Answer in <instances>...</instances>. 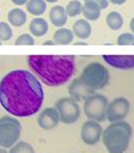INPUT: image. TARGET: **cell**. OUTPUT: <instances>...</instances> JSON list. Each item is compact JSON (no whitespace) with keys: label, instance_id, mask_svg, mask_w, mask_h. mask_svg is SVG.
<instances>
[{"label":"cell","instance_id":"6da1fadb","mask_svg":"<svg viewBox=\"0 0 134 153\" xmlns=\"http://www.w3.org/2000/svg\"><path fill=\"white\" fill-rule=\"evenodd\" d=\"M44 92L34 74L15 69L0 81V105L15 117H29L41 109Z\"/></svg>","mask_w":134,"mask_h":153},{"label":"cell","instance_id":"7a4b0ae2","mask_svg":"<svg viewBox=\"0 0 134 153\" xmlns=\"http://www.w3.org/2000/svg\"><path fill=\"white\" fill-rule=\"evenodd\" d=\"M27 61L39 82L51 87L68 82L75 69V58L71 55H32Z\"/></svg>","mask_w":134,"mask_h":153},{"label":"cell","instance_id":"3957f363","mask_svg":"<svg viewBox=\"0 0 134 153\" xmlns=\"http://www.w3.org/2000/svg\"><path fill=\"white\" fill-rule=\"evenodd\" d=\"M132 137V127L124 120L113 122L102 131L103 145L108 153H124Z\"/></svg>","mask_w":134,"mask_h":153},{"label":"cell","instance_id":"277c9868","mask_svg":"<svg viewBox=\"0 0 134 153\" xmlns=\"http://www.w3.org/2000/svg\"><path fill=\"white\" fill-rule=\"evenodd\" d=\"M82 82L94 92L101 90L109 81V71L104 65L98 62H92L85 66L80 76Z\"/></svg>","mask_w":134,"mask_h":153},{"label":"cell","instance_id":"5b68a950","mask_svg":"<svg viewBox=\"0 0 134 153\" xmlns=\"http://www.w3.org/2000/svg\"><path fill=\"white\" fill-rule=\"evenodd\" d=\"M22 132V124L12 116L0 118V147L10 148L18 143Z\"/></svg>","mask_w":134,"mask_h":153},{"label":"cell","instance_id":"8992f818","mask_svg":"<svg viewBox=\"0 0 134 153\" xmlns=\"http://www.w3.org/2000/svg\"><path fill=\"white\" fill-rule=\"evenodd\" d=\"M108 100L103 94L94 93L84 102V113L89 120L102 122L106 118V108Z\"/></svg>","mask_w":134,"mask_h":153},{"label":"cell","instance_id":"52a82bcc","mask_svg":"<svg viewBox=\"0 0 134 153\" xmlns=\"http://www.w3.org/2000/svg\"><path fill=\"white\" fill-rule=\"evenodd\" d=\"M60 121L64 124H73L80 117V108L77 102L71 97H62L55 103Z\"/></svg>","mask_w":134,"mask_h":153},{"label":"cell","instance_id":"ba28073f","mask_svg":"<svg viewBox=\"0 0 134 153\" xmlns=\"http://www.w3.org/2000/svg\"><path fill=\"white\" fill-rule=\"evenodd\" d=\"M130 111V102L125 97H117L108 102L106 108V119L110 123L124 120Z\"/></svg>","mask_w":134,"mask_h":153},{"label":"cell","instance_id":"9c48e42d","mask_svg":"<svg viewBox=\"0 0 134 153\" xmlns=\"http://www.w3.org/2000/svg\"><path fill=\"white\" fill-rule=\"evenodd\" d=\"M102 134V126L99 122L88 120L82 124L80 129V138L88 146H94L100 141Z\"/></svg>","mask_w":134,"mask_h":153},{"label":"cell","instance_id":"30bf717a","mask_svg":"<svg viewBox=\"0 0 134 153\" xmlns=\"http://www.w3.org/2000/svg\"><path fill=\"white\" fill-rule=\"evenodd\" d=\"M60 118L55 108H46L37 116V124L44 130H51L59 124Z\"/></svg>","mask_w":134,"mask_h":153},{"label":"cell","instance_id":"8fae6325","mask_svg":"<svg viewBox=\"0 0 134 153\" xmlns=\"http://www.w3.org/2000/svg\"><path fill=\"white\" fill-rule=\"evenodd\" d=\"M68 92H69V95H70L69 97L74 100L75 102L85 100L90 95L95 93L93 90H91L84 82H82V80L80 76L79 78H75L74 80L71 82V84L69 85Z\"/></svg>","mask_w":134,"mask_h":153},{"label":"cell","instance_id":"7c38bea8","mask_svg":"<svg viewBox=\"0 0 134 153\" xmlns=\"http://www.w3.org/2000/svg\"><path fill=\"white\" fill-rule=\"evenodd\" d=\"M102 59L115 68L132 69L134 67L133 55H103Z\"/></svg>","mask_w":134,"mask_h":153},{"label":"cell","instance_id":"4fadbf2b","mask_svg":"<svg viewBox=\"0 0 134 153\" xmlns=\"http://www.w3.org/2000/svg\"><path fill=\"white\" fill-rule=\"evenodd\" d=\"M72 33L80 39H87L92 34V26L87 20L80 19L74 22L72 26Z\"/></svg>","mask_w":134,"mask_h":153},{"label":"cell","instance_id":"5bb4252c","mask_svg":"<svg viewBox=\"0 0 134 153\" xmlns=\"http://www.w3.org/2000/svg\"><path fill=\"white\" fill-rule=\"evenodd\" d=\"M67 18L68 16L65 12V8L61 5L53 6L52 10H50V21L54 26H64L67 23Z\"/></svg>","mask_w":134,"mask_h":153},{"label":"cell","instance_id":"9a60e30c","mask_svg":"<svg viewBox=\"0 0 134 153\" xmlns=\"http://www.w3.org/2000/svg\"><path fill=\"white\" fill-rule=\"evenodd\" d=\"M29 30H30L32 35L36 37H41L46 35V32H48L49 24L42 18H35L31 21L30 25H29Z\"/></svg>","mask_w":134,"mask_h":153},{"label":"cell","instance_id":"2e32d148","mask_svg":"<svg viewBox=\"0 0 134 153\" xmlns=\"http://www.w3.org/2000/svg\"><path fill=\"white\" fill-rule=\"evenodd\" d=\"M82 13L84 17L89 21H96L100 18L101 15V8L95 3V2H85L82 8Z\"/></svg>","mask_w":134,"mask_h":153},{"label":"cell","instance_id":"e0dca14e","mask_svg":"<svg viewBox=\"0 0 134 153\" xmlns=\"http://www.w3.org/2000/svg\"><path fill=\"white\" fill-rule=\"evenodd\" d=\"M73 35L72 31L68 28H60L57 29L54 33V42L56 45H69L73 42Z\"/></svg>","mask_w":134,"mask_h":153},{"label":"cell","instance_id":"ac0fdd59","mask_svg":"<svg viewBox=\"0 0 134 153\" xmlns=\"http://www.w3.org/2000/svg\"><path fill=\"white\" fill-rule=\"evenodd\" d=\"M7 19L10 24L15 27H21L26 23L27 15L21 8H13L7 15Z\"/></svg>","mask_w":134,"mask_h":153},{"label":"cell","instance_id":"d6986e66","mask_svg":"<svg viewBox=\"0 0 134 153\" xmlns=\"http://www.w3.org/2000/svg\"><path fill=\"white\" fill-rule=\"evenodd\" d=\"M26 8L31 15L40 16L46 10V2L44 0H28Z\"/></svg>","mask_w":134,"mask_h":153},{"label":"cell","instance_id":"ffe728a7","mask_svg":"<svg viewBox=\"0 0 134 153\" xmlns=\"http://www.w3.org/2000/svg\"><path fill=\"white\" fill-rule=\"evenodd\" d=\"M106 24L111 30L118 31L124 25V20L120 13L110 12L106 16Z\"/></svg>","mask_w":134,"mask_h":153},{"label":"cell","instance_id":"44dd1931","mask_svg":"<svg viewBox=\"0 0 134 153\" xmlns=\"http://www.w3.org/2000/svg\"><path fill=\"white\" fill-rule=\"evenodd\" d=\"M8 153H35V150L31 144L22 141L18 142L13 147H10Z\"/></svg>","mask_w":134,"mask_h":153},{"label":"cell","instance_id":"7402d4cb","mask_svg":"<svg viewBox=\"0 0 134 153\" xmlns=\"http://www.w3.org/2000/svg\"><path fill=\"white\" fill-rule=\"evenodd\" d=\"M82 4L80 3V1L79 0H72L67 4L65 12L67 13V16L69 17H77L82 13Z\"/></svg>","mask_w":134,"mask_h":153},{"label":"cell","instance_id":"603a6c76","mask_svg":"<svg viewBox=\"0 0 134 153\" xmlns=\"http://www.w3.org/2000/svg\"><path fill=\"white\" fill-rule=\"evenodd\" d=\"M13 37V30L5 22H0V42H8Z\"/></svg>","mask_w":134,"mask_h":153},{"label":"cell","instance_id":"cb8c5ba5","mask_svg":"<svg viewBox=\"0 0 134 153\" xmlns=\"http://www.w3.org/2000/svg\"><path fill=\"white\" fill-rule=\"evenodd\" d=\"M119 46H132L134 44V35L133 33L125 32L119 35L117 40Z\"/></svg>","mask_w":134,"mask_h":153},{"label":"cell","instance_id":"d4e9b609","mask_svg":"<svg viewBox=\"0 0 134 153\" xmlns=\"http://www.w3.org/2000/svg\"><path fill=\"white\" fill-rule=\"evenodd\" d=\"M34 37H32L31 34L24 33L21 34L15 40V46H33L34 45Z\"/></svg>","mask_w":134,"mask_h":153},{"label":"cell","instance_id":"484cf974","mask_svg":"<svg viewBox=\"0 0 134 153\" xmlns=\"http://www.w3.org/2000/svg\"><path fill=\"white\" fill-rule=\"evenodd\" d=\"M88 1H91V2H95L98 6L102 10H105L108 6V1L107 0H85V2H88Z\"/></svg>","mask_w":134,"mask_h":153},{"label":"cell","instance_id":"4316f807","mask_svg":"<svg viewBox=\"0 0 134 153\" xmlns=\"http://www.w3.org/2000/svg\"><path fill=\"white\" fill-rule=\"evenodd\" d=\"M107 1L113 4H116V5H121V4H124L127 0H107Z\"/></svg>","mask_w":134,"mask_h":153},{"label":"cell","instance_id":"83f0119b","mask_svg":"<svg viewBox=\"0 0 134 153\" xmlns=\"http://www.w3.org/2000/svg\"><path fill=\"white\" fill-rule=\"evenodd\" d=\"M13 3H15V5H24L28 2V0H12Z\"/></svg>","mask_w":134,"mask_h":153},{"label":"cell","instance_id":"f1b7e54d","mask_svg":"<svg viewBox=\"0 0 134 153\" xmlns=\"http://www.w3.org/2000/svg\"><path fill=\"white\" fill-rule=\"evenodd\" d=\"M48 45H50V46H54V45H56V44L54 42V40H46V42H43V46H48Z\"/></svg>","mask_w":134,"mask_h":153},{"label":"cell","instance_id":"f546056e","mask_svg":"<svg viewBox=\"0 0 134 153\" xmlns=\"http://www.w3.org/2000/svg\"><path fill=\"white\" fill-rule=\"evenodd\" d=\"M133 21H134V19H131V24H130V29H131V31H134V28H133Z\"/></svg>","mask_w":134,"mask_h":153},{"label":"cell","instance_id":"4dcf8cb0","mask_svg":"<svg viewBox=\"0 0 134 153\" xmlns=\"http://www.w3.org/2000/svg\"><path fill=\"white\" fill-rule=\"evenodd\" d=\"M0 153H8V152L6 151V149H4V148L0 147Z\"/></svg>","mask_w":134,"mask_h":153},{"label":"cell","instance_id":"1f68e13d","mask_svg":"<svg viewBox=\"0 0 134 153\" xmlns=\"http://www.w3.org/2000/svg\"><path fill=\"white\" fill-rule=\"evenodd\" d=\"M46 2H49V3H55V2H57L58 0H44Z\"/></svg>","mask_w":134,"mask_h":153},{"label":"cell","instance_id":"d6a6232c","mask_svg":"<svg viewBox=\"0 0 134 153\" xmlns=\"http://www.w3.org/2000/svg\"><path fill=\"white\" fill-rule=\"evenodd\" d=\"M75 45H77V46H79V45H85V46H86V42H75Z\"/></svg>","mask_w":134,"mask_h":153},{"label":"cell","instance_id":"836d02e7","mask_svg":"<svg viewBox=\"0 0 134 153\" xmlns=\"http://www.w3.org/2000/svg\"><path fill=\"white\" fill-rule=\"evenodd\" d=\"M1 44H2V42H0V46H1Z\"/></svg>","mask_w":134,"mask_h":153}]
</instances>
